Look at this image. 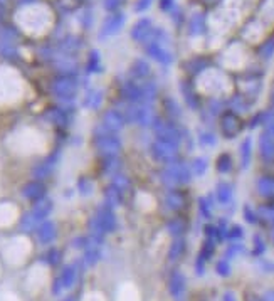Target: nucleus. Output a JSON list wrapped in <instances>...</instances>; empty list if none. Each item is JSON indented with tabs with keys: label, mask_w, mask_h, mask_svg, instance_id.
<instances>
[{
	"label": "nucleus",
	"mask_w": 274,
	"mask_h": 301,
	"mask_svg": "<svg viewBox=\"0 0 274 301\" xmlns=\"http://www.w3.org/2000/svg\"><path fill=\"white\" fill-rule=\"evenodd\" d=\"M88 69H89V73H99L101 71V57H99L98 51H93V54H91Z\"/></svg>",
	"instance_id": "nucleus-33"
},
{
	"label": "nucleus",
	"mask_w": 274,
	"mask_h": 301,
	"mask_svg": "<svg viewBox=\"0 0 274 301\" xmlns=\"http://www.w3.org/2000/svg\"><path fill=\"white\" fill-rule=\"evenodd\" d=\"M205 262H207V259L199 254V257H197V261H195V273L199 276H204V273H205Z\"/></svg>",
	"instance_id": "nucleus-43"
},
{
	"label": "nucleus",
	"mask_w": 274,
	"mask_h": 301,
	"mask_svg": "<svg viewBox=\"0 0 274 301\" xmlns=\"http://www.w3.org/2000/svg\"><path fill=\"white\" fill-rule=\"evenodd\" d=\"M244 219H246L249 224H256L259 216H257L256 210H252L251 207H249V205H246V207H244Z\"/></svg>",
	"instance_id": "nucleus-41"
},
{
	"label": "nucleus",
	"mask_w": 274,
	"mask_h": 301,
	"mask_svg": "<svg viewBox=\"0 0 274 301\" xmlns=\"http://www.w3.org/2000/svg\"><path fill=\"white\" fill-rule=\"evenodd\" d=\"M199 141H200V145H204V146H214L215 143H217V138H215L214 133H210V131H202L199 136Z\"/></svg>",
	"instance_id": "nucleus-35"
},
{
	"label": "nucleus",
	"mask_w": 274,
	"mask_h": 301,
	"mask_svg": "<svg viewBox=\"0 0 274 301\" xmlns=\"http://www.w3.org/2000/svg\"><path fill=\"white\" fill-rule=\"evenodd\" d=\"M247 103L244 101V98H234L232 99V109L235 113H246L247 111Z\"/></svg>",
	"instance_id": "nucleus-39"
},
{
	"label": "nucleus",
	"mask_w": 274,
	"mask_h": 301,
	"mask_svg": "<svg viewBox=\"0 0 274 301\" xmlns=\"http://www.w3.org/2000/svg\"><path fill=\"white\" fill-rule=\"evenodd\" d=\"M152 4H153V0H136V4H134V11H136L138 14H142V12L148 11Z\"/></svg>",
	"instance_id": "nucleus-44"
},
{
	"label": "nucleus",
	"mask_w": 274,
	"mask_h": 301,
	"mask_svg": "<svg viewBox=\"0 0 274 301\" xmlns=\"http://www.w3.org/2000/svg\"><path fill=\"white\" fill-rule=\"evenodd\" d=\"M244 237V229L241 226H232L227 229V234H225V239H229V241L232 242H237L241 241V239Z\"/></svg>",
	"instance_id": "nucleus-32"
},
{
	"label": "nucleus",
	"mask_w": 274,
	"mask_h": 301,
	"mask_svg": "<svg viewBox=\"0 0 274 301\" xmlns=\"http://www.w3.org/2000/svg\"><path fill=\"white\" fill-rule=\"evenodd\" d=\"M271 241L274 242V229H272V232H271Z\"/></svg>",
	"instance_id": "nucleus-49"
},
{
	"label": "nucleus",
	"mask_w": 274,
	"mask_h": 301,
	"mask_svg": "<svg viewBox=\"0 0 274 301\" xmlns=\"http://www.w3.org/2000/svg\"><path fill=\"white\" fill-rule=\"evenodd\" d=\"M199 91L212 98H220L230 91V81L222 71L205 69L199 74Z\"/></svg>",
	"instance_id": "nucleus-1"
},
{
	"label": "nucleus",
	"mask_w": 274,
	"mask_h": 301,
	"mask_svg": "<svg viewBox=\"0 0 274 301\" xmlns=\"http://www.w3.org/2000/svg\"><path fill=\"white\" fill-rule=\"evenodd\" d=\"M264 252H266V242H264V239L259 236V234H256L254 236V249H252V254L254 256H262Z\"/></svg>",
	"instance_id": "nucleus-34"
},
{
	"label": "nucleus",
	"mask_w": 274,
	"mask_h": 301,
	"mask_svg": "<svg viewBox=\"0 0 274 301\" xmlns=\"http://www.w3.org/2000/svg\"><path fill=\"white\" fill-rule=\"evenodd\" d=\"M261 298H262V301H274V289H267Z\"/></svg>",
	"instance_id": "nucleus-46"
},
{
	"label": "nucleus",
	"mask_w": 274,
	"mask_h": 301,
	"mask_svg": "<svg viewBox=\"0 0 274 301\" xmlns=\"http://www.w3.org/2000/svg\"><path fill=\"white\" fill-rule=\"evenodd\" d=\"M187 66H189V71H190V73H194V74H200L202 71L207 69L209 63H207V61H205V59H202V57H195V59L189 61V63H187Z\"/></svg>",
	"instance_id": "nucleus-26"
},
{
	"label": "nucleus",
	"mask_w": 274,
	"mask_h": 301,
	"mask_svg": "<svg viewBox=\"0 0 274 301\" xmlns=\"http://www.w3.org/2000/svg\"><path fill=\"white\" fill-rule=\"evenodd\" d=\"M96 148H98L99 154L106 157H114L119 152V148H121V140L116 135H113V133L106 131L96 138Z\"/></svg>",
	"instance_id": "nucleus-7"
},
{
	"label": "nucleus",
	"mask_w": 274,
	"mask_h": 301,
	"mask_svg": "<svg viewBox=\"0 0 274 301\" xmlns=\"http://www.w3.org/2000/svg\"><path fill=\"white\" fill-rule=\"evenodd\" d=\"M155 26H153V21L148 17H142L138 19L136 22L133 24L131 29H129V37L134 42H140V44H147L148 39L152 37V32Z\"/></svg>",
	"instance_id": "nucleus-5"
},
{
	"label": "nucleus",
	"mask_w": 274,
	"mask_h": 301,
	"mask_svg": "<svg viewBox=\"0 0 274 301\" xmlns=\"http://www.w3.org/2000/svg\"><path fill=\"white\" fill-rule=\"evenodd\" d=\"M179 146L174 145V143H168V141H163V140H157L153 141L152 145V152H153V157H155L157 160L163 162V164H172V162H175L177 159V154H179Z\"/></svg>",
	"instance_id": "nucleus-6"
},
{
	"label": "nucleus",
	"mask_w": 274,
	"mask_h": 301,
	"mask_svg": "<svg viewBox=\"0 0 274 301\" xmlns=\"http://www.w3.org/2000/svg\"><path fill=\"white\" fill-rule=\"evenodd\" d=\"M215 273H217L219 276H222V278H227V276H230V273H232V267H230V262L227 259H219L217 262H215Z\"/></svg>",
	"instance_id": "nucleus-31"
},
{
	"label": "nucleus",
	"mask_w": 274,
	"mask_h": 301,
	"mask_svg": "<svg viewBox=\"0 0 274 301\" xmlns=\"http://www.w3.org/2000/svg\"><path fill=\"white\" fill-rule=\"evenodd\" d=\"M150 73H152V68L145 59H136L129 66V76L136 81H142V79L145 81L148 76H150Z\"/></svg>",
	"instance_id": "nucleus-15"
},
{
	"label": "nucleus",
	"mask_w": 274,
	"mask_h": 301,
	"mask_svg": "<svg viewBox=\"0 0 274 301\" xmlns=\"http://www.w3.org/2000/svg\"><path fill=\"white\" fill-rule=\"evenodd\" d=\"M153 130H155V135L158 140L174 143V145L179 146L182 136H180V131L175 128V125H172V123L168 121H163V119H155V121H153Z\"/></svg>",
	"instance_id": "nucleus-4"
},
{
	"label": "nucleus",
	"mask_w": 274,
	"mask_h": 301,
	"mask_svg": "<svg viewBox=\"0 0 274 301\" xmlns=\"http://www.w3.org/2000/svg\"><path fill=\"white\" fill-rule=\"evenodd\" d=\"M155 121V114H153L152 104L145 103H136V119L134 123H138L140 126H150Z\"/></svg>",
	"instance_id": "nucleus-13"
},
{
	"label": "nucleus",
	"mask_w": 274,
	"mask_h": 301,
	"mask_svg": "<svg viewBox=\"0 0 274 301\" xmlns=\"http://www.w3.org/2000/svg\"><path fill=\"white\" fill-rule=\"evenodd\" d=\"M234 197V192H232V185L227 184V182H220L215 189V199L220 205H227L230 204V200Z\"/></svg>",
	"instance_id": "nucleus-17"
},
{
	"label": "nucleus",
	"mask_w": 274,
	"mask_h": 301,
	"mask_svg": "<svg viewBox=\"0 0 274 301\" xmlns=\"http://www.w3.org/2000/svg\"><path fill=\"white\" fill-rule=\"evenodd\" d=\"M204 31H205V17L202 14H194L189 19V34L192 37H197L204 34Z\"/></svg>",
	"instance_id": "nucleus-18"
},
{
	"label": "nucleus",
	"mask_w": 274,
	"mask_h": 301,
	"mask_svg": "<svg viewBox=\"0 0 274 301\" xmlns=\"http://www.w3.org/2000/svg\"><path fill=\"white\" fill-rule=\"evenodd\" d=\"M163 182L170 187H175V185H184L190 182L192 177V170L189 165L185 164H177V162H172V164L167 165V169L163 170Z\"/></svg>",
	"instance_id": "nucleus-2"
},
{
	"label": "nucleus",
	"mask_w": 274,
	"mask_h": 301,
	"mask_svg": "<svg viewBox=\"0 0 274 301\" xmlns=\"http://www.w3.org/2000/svg\"><path fill=\"white\" fill-rule=\"evenodd\" d=\"M66 301H73V298H69V299H66Z\"/></svg>",
	"instance_id": "nucleus-50"
},
{
	"label": "nucleus",
	"mask_w": 274,
	"mask_h": 301,
	"mask_svg": "<svg viewBox=\"0 0 274 301\" xmlns=\"http://www.w3.org/2000/svg\"><path fill=\"white\" fill-rule=\"evenodd\" d=\"M167 231L170 232L172 236L179 237L185 231V224H184V221H180V219H170L167 224Z\"/></svg>",
	"instance_id": "nucleus-24"
},
{
	"label": "nucleus",
	"mask_w": 274,
	"mask_h": 301,
	"mask_svg": "<svg viewBox=\"0 0 274 301\" xmlns=\"http://www.w3.org/2000/svg\"><path fill=\"white\" fill-rule=\"evenodd\" d=\"M184 252H185V241L182 237H177L175 241L172 242L170 249H168V259H170V261L180 259Z\"/></svg>",
	"instance_id": "nucleus-22"
},
{
	"label": "nucleus",
	"mask_w": 274,
	"mask_h": 301,
	"mask_svg": "<svg viewBox=\"0 0 274 301\" xmlns=\"http://www.w3.org/2000/svg\"><path fill=\"white\" fill-rule=\"evenodd\" d=\"M124 14L121 12H113L104 19L103 26H101V32H99V39H108L114 34H118L119 31L123 29L124 26Z\"/></svg>",
	"instance_id": "nucleus-8"
},
{
	"label": "nucleus",
	"mask_w": 274,
	"mask_h": 301,
	"mask_svg": "<svg viewBox=\"0 0 274 301\" xmlns=\"http://www.w3.org/2000/svg\"><path fill=\"white\" fill-rule=\"evenodd\" d=\"M246 301H262V298H261V296H257V294H254V293H247L246 294Z\"/></svg>",
	"instance_id": "nucleus-48"
},
{
	"label": "nucleus",
	"mask_w": 274,
	"mask_h": 301,
	"mask_svg": "<svg viewBox=\"0 0 274 301\" xmlns=\"http://www.w3.org/2000/svg\"><path fill=\"white\" fill-rule=\"evenodd\" d=\"M220 128H222L224 136L234 138L241 131V121H239V118L235 116L234 113H225L222 116V125H220Z\"/></svg>",
	"instance_id": "nucleus-12"
},
{
	"label": "nucleus",
	"mask_w": 274,
	"mask_h": 301,
	"mask_svg": "<svg viewBox=\"0 0 274 301\" xmlns=\"http://www.w3.org/2000/svg\"><path fill=\"white\" fill-rule=\"evenodd\" d=\"M41 232H42V234H41L42 241H44V242H49V241H52V237H54V226H52V224H46V226L42 227Z\"/></svg>",
	"instance_id": "nucleus-40"
},
{
	"label": "nucleus",
	"mask_w": 274,
	"mask_h": 301,
	"mask_svg": "<svg viewBox=\"0 0 274 301\" xmlns=\"http://www.w3.org/2000/svg\"><path fill=\"white\" fill-rule=\"evenodd\" d=\"M207 160L205 159H202V157H197V159L192 162V165H190V170H192V174L194 175H197V177H200V175H204L205 172H207Z\"/></svg>",
	"instance_id": "nucleus-27"
},
{
	"label": "nucleus",
	"mask_w": 274,
	"mask_h": 301,
	"mask_svg": "<svg viewBox=\"0 0 274 301\" xmlns=\"http://www.w3.org/2000/svg\"><path fill=\"white\" fill-rule=\"evenodd\" d=\"M252 160V140L251 138H246L241 145V165L242 169H247L251 165Z\"/></svg>",
	"instance_id": "nucleus-21"
},
{
	"label": "nucleus",
	"mask_w": 274,
	"mask_h": 301,
	"mask_svg": "<svg viewBox=\"0 0 274 301\" xmlns=\"http://www.w3.org/2000/svg\"><path fill=\"white\" fill-rule=\"evenodd\" d=\"M200 214L207 219L212 216V204L209 199H200Z\"/></svg>",
	"instance_id": "nucleus-38"
},
{
	"label": "nucleus",
	"mask_w": 274,
	"mask_h": 301,
	"mask_svg": "<svg viewBox=\"0 0 274 301\" xmlns=\"http://www.w3.org/2000/svg\"><path fill=\"white\" fill-rule=\"evenodd\" d=\"M96 221L99 222L101 229H103L104 232H111L114 231V227H116V217H114L111 207H108V205H104V207H99L98 209V216H96Z\"/></svg>",
	"instance_id": "nucleus-11"
},
{
	"label": "nucleus",
	"mask_w": 274,
	"mask_h": 301,
	"mask_svg": "<svg viewBox=\"0 0 274 301\" xmlns=\"http://www.w3.org/2000/svg\"><path fill=\"white\" fill-rule=\"evenodd\" d=\"M244 251H246V249H244V244H241V242H232V244H230L227 249H225L224 259L230 261V259H234V257L241 256Z\"/></svg>",
	"instance_id": "nucleus-29"
},
{
	"label": "nucleus",
	"mask_w": 274,
	"mask_h": 301,
	"mask_svg": "<svg viewBox=\"0 0 274 301\" xmlns=\"http://www.w3.org/2000/svg\"><path fill=\"white\" fill-rule=\"evenodd\" d=\"M104 199H106L108 207H111V209L118 207V205L121 204V190L116 189L114 185H111V187L106 190V194H104Z\"/></svg>",
	"instance_id": "nucleus-23"
},
{
	"label": "nucleus",
	"mask_w": 274,
	"mask_h": 301,
	"mask_svg": "<svg viewBox=\"0 0 274 301\" xmlns=\"http://www.w3.org/2000/svg\"><path fill=\"white\" fill-rule=\"evenodd\" d=\"M121 96L129 103H142V84H136L134 81H128L121 88Z\"/></svg>",
	"instance_id": "nucleus-14"
},
{
	"label": "nucleus",
	"mask_w": 274,
	"mask_h": 301,
	"mask_svg": "<svg viewBox=\"0 0 274 301\" xmlns=\"http://www.w3.org/2000/svg\"><path fill=\"white\" fill-rule=\"evenodd\" d=\"M124 126V118L119 111H114V109H109V111L104 113L103 116V128L109 133H116Z\"/></svg>",
	"instance_id": "nucleus-9"
},
{
	"label": "nucleus",
	"mask_w": 274,
	"mask_h": 301,
	"mask_svg": "<svg viewBox=\"0 0 274 301\" xmlns=\"http://www.w3.org/2000/svg\"><path fill=\"white\" fill-rule=\"evenodd\" d=\"M184 195L180 192H177V190H172V192H168L165 195V205L170 210H179L184 207Z\"/></svg>",
	"instance_id": "nucleus-20"
},
{
	"label": "nucleus",
	"mask_w": 274,
	"mask_h": 301,
	"mask_svg": "<svg viewBox=\"0 0 274 301\" xmlns=\"http://www.w3.org/2000/svg\"><path fill=\"white\" fill-rule=\"evenodd\" d=\"M217 170L220 172V174H229V172L232 170V159H230L229 154L219 155V159H217Z\"/></svg>",
	"instance_id": "nucleus-28"
},
{
	"label": "nucleus",
	"mask_w": 274,
	"mask_h": 301,
	"mask_svg": "<svg viewBox=\"0 0 274 301\" xmlns=\"http://www.w3.org/2000/svg\"><path fill=\"white\" fill-rule=\"evenodd\" d=\"M259 56H261L262 59H271L274 56V36L262 42L261 47H259Z\"/></svg>",
	"instance_id": "nucleus-25"
},
{
	"label": "nucleus",
	"mask_w": 274,
	"mask_h": 301,
	"mask_svg": "<svg viewBox=\"0 0 274 301\" xmlns=\"http://www.w3.org/2000/svg\"><path fill=\"white\" fill-rule=\"evenodd\" d=\"M175 7V0H160V9L163 12H172Z\"/></svg>",
	"instance_id": "nucleus-45"
},
{
	"label": "nucleus",
	"mask_w": 274,
	"mask_h": 301,
	"mask_svg": "<svg viewBox=\"0 0 274 301\" xmlns=\"http://www.w3.org/2000/svg\"><path fill=\"white\" fill-rule=\"evenodd\" d=\"M185 286H187L185 276L180 271H174L170 274V279H168V291H170V294L175 299H180L185 293Z\"/></svg>",
	"instance_id": "nucleus-10"
},
{
	"label": "nucleus",
	"mask_w": 274,
	"mask_h": 301,
	"mask_svg": "<svg viewBox=\"0 0 274 301\" xmlns=\"http://www.w3.org/2000/svg\"><path fill=\"white\" fill-rule=\"evenodd\" d=\"M222 301H237V298H235V294L232 293V291H225L224 296H222Z\"/></svg>",
	"instance_id": "nucleus-47"
},
{
	"label": "nucleus",
	"mask_w": 274,
	"mask_h": 301,
	"mask_svg": "<svg viewBox=\"0 0 274 301\" xmlns=\"http://www.w3.org/2000/svg\"><path fill=\"white\" fill-rule=\"evenodd\" d=\"M113 185H114L116 189H119V190H124V189L129 187V182H128L126 177L116 174V175H113Z\"/></svg>",
	"instance_id": "nucleus-37"
},
{
	"label": "nucleus",
	"mask_w": 274,
	"mask_h": 301,
	"mask_svg": "<svg viewBox=\"0 0 274 301\" xmlns=\"http://www.w3.org/2000/svg\"><path fill=\"white\" fill-rule=\"evenodd\" d=\"M121 2L123 0H103V7L106 9L109 14H113L118 11V7L121 6Z\"/></svg>",
	"instance_id": "nucleus-42"
},
{
	"label": "nucleus",
	"mask_w": 274,
	"mask_h": 301,
	"mask_svg": "<svg viewBox=\"0 0 274 301\" xmlns=\"http://www.w3.org/2000/svg\"><path fill=\"white\" fill-rule=\"evenodd\" d=\"M259 152L264 160H274V138L262 133L259 138Z\"/></svg>",
	"instance_id": "nucleus-16"
},
{
	"label": "nucleus",
	"mask_w": 274,
	"mask_h": 301,
	"mask_svg": "<svg viewBox=\"0 0 274 301\" xmlns=\"http://www.w3.org/2000/svg\"><path fill=\"white\" fill-rule=\"evenodd\" d=\"M76 281V269L73 266H67L64 273L61 274V283L64 284V288H71Z\"/></svg>",
	"instance_id": "nucleus-30"
},
{
	"label": "nucleus",
	"mask_w": 274,
	"mask_h": 301,
	"mask_svg": "<svg viewBox=\"0 0 274 301\" xmlns=\"http://www.w3.org/2000/svg\"><path fill=\"white\" fill-rule=\"evenodd\" d=\"M145 51L148 57L155 59L157 63H160L163 66H168L174 63V54L168 49V42H158V41H152L145 44Z\"/></svg>",
	"instance_id": "nucleus-3"
},
{
	"label": "nucleus",
	"mask_w": 274,
	"mask_h": 301,
	"mask_svg": "<svg viewBox=\"0 0 274 301\" xmlns=\"http://www.w3.org/2000/svg\"><path fill=\"white\" fill-rule=\"evenodd\" d=\"M256 190L261 197H274V179L272 177H261L256 182Z\"/></svg>",
	"instance_id": "nucleus-19"
},
{
	"label": "nucleus",
	"mask_w": 274,
	"mask_h": 301,
	"mask_svg": "<svg viewBox=\"0 0 274 301\" xmlns=\"http://www.w3.org/2000/svg\"><path fill=\"white\" fill-rule=\"evenodd\" d=\"M257 216L261 219H266L267 222H271L274 226V207H261L257 212Z\"/></svg>",
	"instance_id": "nucleus-36"
}]
</instances>
